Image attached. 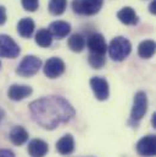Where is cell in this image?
Wrapping results in <instances>:
<instances>
[{
    "mask_svg": "<svg viewBox=\"0 0 156 157\" xmlns=\"http://www.w3.org/2000/svg\"><path fill=\"white\" fill-rule=\"evenodd\" d=\"M68 48L75 51V52H80L84 48H85V39L82 34L79 33H75L70 37L68 39Z\"/></svg>",
    "mask_w": 156,
    "mask_h": 157,
    "instance_id": "obj_20",
    "label": "cell"
},
{
    "mask_svg": "<svg viewBox=\"0 0 156 157\" xmlns=\"http://www.w3.org/2000/svg\"><path fill=\"white\" fill-rule=\"evenodd\" d=\"M40 67H41V60L40 59H38L34 55H27L23 57V60L18 65L16 73L21 77L28 78V77L37 75Z\"/></svg>",
    "mask_w": 156,
    "mask_h": 157,
    "instance_id": "obj_3",
    "label": "cell"
},
{
    "mask_svg": "<svg viewBox=\"0 0 156 157\" xmlns=\"http://www.w3.org/2000/svg\"><path fill=\"white\" fill-rule=\"evenodd\" d=\"M49 31L53 37H55L57 39H62V38L67 37V34L71 32V25L65 21H55L50 25Z\"/></svg>",
    "mask_w": 156,
    "mask_h": 157,
    "instance_id": "obj_13",
    "label": "cell"
},
{
    "mask_svg": "<svg viewBox=\"0 0 156 157\" xmlns=\"http://www.w3.org/2000/svg\"><path fill=\"white\" fill-rule=\"evenodd\" d=\"M149 10H150V12H151L153 15H155V12H156V1L155 0H153V1H151L150 6H149Z\"/></svg>",
    "mask_w": 156,
    "mask_h": 157,
    "instance_id": "obj_26",
    "label": "cell"
},
{
    "mask_svg": "<svg viewBox=\"0 0 156 157\" xmlns=\"http://www.w3.org/2000/svg\"><path fill=\"white\" fill-rule=\"evenodd\" d=\"M67 7V0H50L49 1V11L51 15L59 16L65 12Z\"/></svg>",
    "mask_w": 156,
    "mask_h": 157,
    "instance_id": "obj_21",
    "label": "cell"
},
{
    "mask_svg": "<svg viewBox=\"0 0 156 157\" xmlns=\"http://www.w3.org/2000/svg\"><path fill=\"white\" fill-rule=\"evenodd\" d=\"M103 7V0H73V11L82 16H93Z\"/></svg>",
    "mask_w": 156,
    "mask_h": 157,
    "instance_id": "obj_4",
    "label": "cell"
},
{
    "mask_svg": "<svg viewBox=\"0 0 156 157\" xmlns=\"http://www.w3.org/2000/svg\"><path fill=\"white\" fill-rule=\"evenodd\" d=\"M36 25L32 18H22L17 25V32L23 38H31L34 32Z\"/></svg>",
    "mask_w": 156,
    "mask_h": 157,
    "instance_id": "obj_17",
    "label": "cell"
},
{
    "mask_svg": "<svg viewBox=\"0 0 156 157\" xmlns=\"http://www.w3.org/2000/svg\"><path fill=\"white\" fill-rule=\"evenodd\" d=\"M117 17L118 20L123 23V25H127V26H134L138 23L139 21V17L138 15L135 13V11L129 7V6H126L123 9H121L118 12H117Z\"/></svg>",
    "mask_w": 156,
    "mask_h": 157,
    "instance_id": "obj_14",
    "label": "cell"
},
{
    "mask_svg": "<svg viewBox=\"0 0 156 157\" xmlns=\"http://www.w3.org/2000/svg\"><path fill=\"white\" fill-rule=\"evenodd\" d=\"M137 152L143 157H154L156 154V136L155 135H146L143 136L135 145Z\"/></svg>",
    "mask_w": 156,
    "mask_h": 157,
    "instance_id": "obj_7",
    "label": "cell"
},
{
    "mask_svg": "<svg viewBox=\"0 0 156 157\" xmlns=\"http://www.w3.org/2000/svg\"><path fill=\"white\" fill-rule=\"evenodd\" d=\"M0 119H1V112H0Z\"/></svg>",
    "mask_w": 156,
    "mask_h": 157,
    "instance_id": "obj_28",
    "label": "cell"
},
{
    "mask_svg": "<svg viewBox=\"0 0 156 157\" xmlns=\"http://www.w3.org/2000/svg\"><path fill=\"white\" fill-rule=\"evenodd\" d=\"M146 111H148V96L144 91H138L134 95L133 107L131 111V122L137 124L145 116Z\"/></svg>",
    "mask_w": 156,
    "mask_h": 157,
    "instance_id": "obj_5",
    "label": "cell"
},
{
    "mask_svg": "<svg viewBox=\"0 0 156 157\" xmlns=\"http://www.w3.org/2000/svg\"><path fill=\"white\" fill-rule=\"evenodd\" d=\"M151 123H153V127L156 128V113L153 115V118H151Z\"/></svg>",
    "mask_w": 156,
    "mask_h": 157,
    "instance_id": "obj_27",
    "label": "cell"
},
{
    "mask_svg": "<svg viewBox=\"0 0 156 157\" xmlns=\"http://www.w3.org/2000/svg\"><path fill=\"white\" fill-rule=\"evenodd\" d=\"M65 62L60 57H51L44 65V75L50 79L59 78L65 72Z\"/></svg>",
    "mask_w": 156,
    "mask_h": 157,
    "instance_id": "obj_9",
    "label": "cell"
},
{
    "mask_svg": "<svg viewBox=\"0 0 156 157\" xmlns=\"http://www.w3.org/2000/svg\"><path fill=\"white\" fill-rule=\"evenodd\" d=\"M36 43L41 48H49L53 43V36L49 29L41 28L36 34Z\"/></svg>",
    "mask_w": 156,
    "mask_h": 157,
    "instance_id": "obj_19",
    "label": "cell"
},
{
    "mask_svg": "<svg viewBox=\"0 0 156 157\" xmlns=\"http://www.w3.org/2000/svg\"><path fill=\"white\" fill-rule=\"evenodd\" d=\"M88 61H89V65H90L93 68H96V70L103 68V67L105 66V63H106V60H105V56H104V55L92 54V52H90V55H89Z\"/></svg>",
    "mask_w": 156,
    "mask_h": 157,
    "instance_id": "obj_22",
    "label": "cell"
},
{
    "mask_svg": "<svg viewBox=\"0 0 156 157\" xmlns=\"http://www.w3.org/2000/svg\"><path fill=\"white\" fill-rule=\"evenodd\" d=\"M0 157H16V156H15V154L11 150L0 149Z\"/></svg>",
    "mask_w": 156,
    "mask_h": 157,
    "instance_id": "obj_25",
    "label": "cell"
},
{
    "mask_svg": "<svg viewBox=\"0 0 156 157\" xmlns=\"http://www.w3.org/2000/svg\"><path fill=\"white\" fill-rule=\"evenodd\" d=\"M6 22V10L4 6L0 5V26Z\"/></svg>",
    "mask_w": 156,
    "mask_h": 157,
    "instance_id": "obj_24",
    "label": "cell"
},
{
    "mask_svg": "<svg viewBox=\"0 0 156 157\" xmlns=\"http://www.w3.org/2000/svg\"><path fill=\"white\" fill-rule=\"evenodd\" d=\"M107 51L110 57L114 61H123L132 51V44L124 37H116L111 40L107 46Z\"/></svg>",
    "mask_w": 156,
    "mask_h": 157,
    "instance_id": "obj_2",
    "label": "cell"
},
{
    "mask_svg": "<svg viewBox=\"0 0 156 157\" xmlns=\"http://www.w3.org/2000/svg\"><path fill=\"white\" fill-rule=\"evenodd\" d=\"M10 140L14 145L16 146H21L23 145L27 140H28V132L21 127V125H17L15 128H12V130L10 132Z\"/></svg>",
    "mask_w": 156,
    "mask_h": 157,
    "instance_id": "obj_16",
    "label": "cell"
},
{
    "mask_svg": "<svg viewBox=\"0 0 156 157\" xmlns=\"http://www.w3.org/2000/svg\"><path fill=\"white\" fill-rule=\"evenodd\" d=\"M0 67H1V62H0Z\"/></svg>",
    "mask_w": 156,
    "mask_h": 157,
    "instance_id": "obj_29",
    "label": "cell"
},
{
    "mask_svg": "<svg viewBox=\"0 0 156 157\" xmlns=\"http://www.w3.org/2000/svg\"><path fill=\"white\" fill-rule=\"evenodd\" d=\"M21 52L18 44L6 34H0V57L16 59Z\"/></svg>",
    "mask_w": 156,
    "mask_h": 157,
    "instance_id": "obj_6",
    "label": "cell"
},
{
    "mask_svg": "<svg viewBox=\"0 0 156 157\" xmlns=\"http://www.w3.org/2000/svg\"><path fill=\"white\" fill-rule=\"evenodd\" d=\"M56 150L61 155H70L75 150V139L71 134L64 135L57 143H56Z\"/></svg>",
    "mask_w": 156,
    "mask_h": 157,
    "instance_id": "obj_15",
    "label": "cell"
},
{
    "mask_svg": "<svg viewBox=\"0 0 156 157\" xmlns=\"http://www.w3.org/2000/svg\"><path fill=\"white\" fill-rule=\"evenodd\" d=\"M48 151V144L41 139H33L28 144V154L31 157H44Z\"/></svg>",
    "mask_w": 156,
    "mask_h": 157,
    "instance_id": "obj_12",
    "label": "cell"
},
{
    "mask_svg": "<svg viewBox=\"0 0 156 157\" xmlns=\"http://www.w3.org/2000/svg\"><path fill=\"white\" fill-rule=\"evenodd\" d=\"M88 49L90 50L92 54H99V55H105L107 51V44L103 34L100 33H93L88 37L87 40Z\"/></svg>",
    "mask_w": 156,
    "mask_h": 157,
    "instance_id": "obj_10",
    "label": "cell"
},
{
    "mask_svg": "<svg viewBox=\"0 0 156 157\" xmlns=\"http://www.w3.org/2000/svg\"><path fill=\"white\" fill-rule=\"evenodd\" d=\"M155 41L154 40H144L138 46V55L142 59H151L155 54Z\"/></svg>",
    "mask_w": 156,
    "mask_h": 157,
    "instance_id": "obj_18",
    "label": "cell"
},
{
    "mask_svg": "<svg viewBox=\"0 0 156 157\" xmlns=\"http://www.w3.org/2000/svg\"><path fill=\"white\" fill-rule=\"evenodd\" d=\"M90 86L95 95V98L99 101H105L109 99L110 95V88L107 80L103 77H93L90 79Z\"/></svg>",
    "mask_w": 156,
    "mask_h": 157,
    "instance_id": "obj_8",
    "label": "cell"
},
{
    "mask_svg": "<svg viewBox=\"0 0 156 157\" xmlns=\"http://www.w3.org/2000/svg\"><path fill=\"white\" fill-rule=\"evenodd\" d=\"M21 4L26 11L34 12L39 7V0H21Z\"/></svg>",
    "mask_w": 156,
    "mask_h": 157,
    "instance_id": "obj_23",
    "label": "cell"
},
{
    "mask_svg": "<svg viewBox=\"0 0 156 157\" xmlns=\"http://www.w3.org/2000/svg\"><path fill=\"white\" fill-rule=\"evenodd\" d=\"M32 88L28 85H22V84H14L9 88L7 90V96L12 101H21L26 98H28L32 94Z\"/></svg>",
    "mask_w": 156,
    "mask_h": 157,
    "instance_id": "obj_11",
    "label": "cell"
},
{
    "mask_svg": "<svg viewBox=\"0 0 156 157\" xmlns=\"http://www.w3.org/2000/svg\"><path fill=\"white\" fill-rule=\"evenodd\" d=\"M29 111L33 121L48 130L68 123L76 115L72 105L66 99L56 95L34 100L29 104Z\"/></svg>",
    "mask_w": 156,
    "mask_h": 157,
    "instance_id": "obj_1",
    "label": "cell"
}]
</instances>
